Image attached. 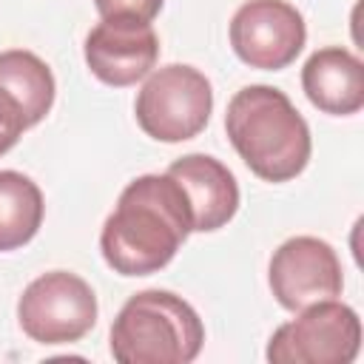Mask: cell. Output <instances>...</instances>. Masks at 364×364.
<instances>
[{
    "label": "cell",
    "mask_w": 364,
    "mask_h": 364,
    "mask_svg": "<svg viewBox=\"0 0 364 364\" xmlns=\"http://www.w3.org/2000/svg\"><path fill=\"white\" fill-rule=\"evenodd\" d=\"M193 230L188 199L171 173H145L125 185L100 233V250L119 276L162 270Z\"/></svg>",
    "instance_id": "obj_1"
},
{
    "label": "cell",
    "mask_w": 364,
    "mask_h": 364,
    "mask_svg": "<svg viewBox=\"0 0 364 364\" xmlns=\"http://www.w3.org/2000/svg\"><path fill=\"white\" fill-rule=\"evenodd\" d=\"M225 131L242 162L264 182H287L310 162V128L273 85H245L225 111Z\"/></svg>",
    "instance_id": "obj_2"
},
{
    "label": "cell",
    "mask_w": 364,
    "mask_h": 364,
    "mask_svg": "<svg viewBox=\"0 0 364 364\" xmlns=\"http://www.w3.org/2000/svg\"><path fill=\"white\" fill-rule=\"evenodd\" d=\"M202 341V318L171 290L134 293L111 324V355L119 364H188Z\"/></svg>",
    "instance_id": "obj_3"
},
{
    "label": "cell",
    "mask_w": 364,
    "mask_h": 364,
    "mask_svg": "<svg viewBox=\"0 0 364 364\" xmlns=\"http://www.w3.org/2000/svg\"><path fill=\"white\" fill-rule=\"evenodd\" d=\"M213 88L210 80L193 65H165L148 74L136 94V122L159 142L193 139L210 119Z\"/></svg>",
    "instance_id": "obj_4"
},
{
    "label": "cell",
    "mask_w": 364,
    "mask_h": 364,
    "mask_svg": "<svg viewBox=\"0 0 364 364\" xmlns=\"http://www.w3.org/2000/svg\"><path fill=\"white\" fill-rule=\"evenodd\" d=\"M361 350V318L353 307L324 299L299 310L267 341L273 364H350Z\"/></svg>",
    "instance_id": "obj_5"
},
{
    "label": "cell",
    "mask_w": 364,
    "mask_h": 364,
    "mask_svg": "<svg viewBox=\"0 0 364 364\" xmlns=\"http://www.w3.org/2000/svg\"><path fill=\"white\" fill-rule=\"evenodd\" d=\"M17 321L37 344H71L97 324V296L77 273L51 270L23 290Z\"/></svg>",
    "instance_id": "obj_6"
},
{
    "label": "cell",
    "mask_w": 364,
    "mask_h": 364,
    "mask_svg": "<svg viewBox=\"0 0 364 364\" xmlns=\"http://www.w3.org/2000/svg\"><path fill=\"white\" fill-rule=\"evenodd\" d=\"M304 17L284 0H247L230 20V46L250 68H287L304 48Z\"/></svg>",
    "instance_id": "obj_7"
},
{
    "label": "cell",
    "mask_w": 364,
    "mask_h": 364,
    "mask_svg": "<svg viewBox=\"0 0 364 364\" xmlns=\"http://www.w3.org/2000/svg\"><path fill=\"white\" fill-rule=\"evenodd\" d=\"M267 282L284 310L299 313L307 304L341 296L344 276L336 250L316 236H293L270 259Z\"/></svg>",
    "instance_id": "obj_8"
},
{
    "label": "cell",
    "mask_w": 364,
    "mask_h": 364,
    "mask_svg": "<svg viewBox=\"0 0 364 364\" xmlns=\"http://www.w3.org/2000/svg\"><path fill=\"white\" fill-rule=\"evenodd\" d=\"M159 57V37L151 23L102 17L85 37L91 74L114 88H125L151 74Z\"/></svg>",
    "instance_id": "obj_9"
},
{
    "label": "cell",
    "mask_w": 364,
    "mask_h": 364,
    "mask_svg": "<svg viewBox=\"0 0 364 364\" xmlns=\"http://www.w3.org/2000/svg\"><path fill=\"white\" fill-rule=\"evenodd\" d=\"M171 173L191 208L193 230L210 233L228 225L239 208V185L233 173L208 154H188L165 171Z\"/></svg>",
    "instance_id": "obj_10"
},
{
    "label": "cell",
    "mask_w": 364,
    "mask_h": 364,
    "mask_svg": "<svg viewBox=\"0 0 364 364\" xmlns=\"http://www.w3.org/2000/svg\"><path fill=\"white\" fill-rule=\"evenodd\" d=\"M301 88L318 111L350 117L364 108V65L341 46L318 48L301 68Z\"/></svg>",
    "instance_id": "obj_11"
},
{
    "label": "cell",
    "mask_w": 364,
    "mask_h": 364,
    "mask_svg": "<svg viewBox=\"0 0 364 364\" xmlns=\"http://www.w3.org/2000/svg\"><path fill=\"white\" fill-rule=\"evenodd\" d=\"M0 91L17 105L26 125H37L54 105L51 68L26 48L0 51Z\"/></svg>",
    "instance_id": "obj_12"
},
{
    "label": "cell",
    "mask_w": 364,
    "mask_h": 364,
    "mask_svg": "<svg viewBox=\"0 0 364 364\" xmlns=\"http://www.w3.org/2000/svg\"><path fill=\"white\" fill-rule=\"evenodd\" d=\"M43 193L20 171H0V253L34 239L43 225Z\"/></svg>",
    "instance_id": "obj_13"
},
{
    "label": "cell",
    "mask_w": 364,
    "mask_h": 364,
    "mask_svg": "<svg viewBox=\"0 0 364 364\" xmlns=\"http://www.w3.org/2000/svg\"><path fill=\"white\" fill-rule=\"evenodd\" d=\"M100 17H122V20H136V23H151L162 0H94Z\"/></svg>",
    "instance_id": "obj_14"
},
{
    "label": "cell",
    "mask_w": 364,
    "mask_h": 364,
    "mask_svg": "<svg viewBox=\"0 0 364 364\" xmlns=\"http://www.w3.org/2000/svg\"><path fill=\"white\" fill-rule=\"evenodd\" d=\"M26 128L28 125H26L23 114L17 111V105L0 91V156L17 145V139L23 136Z\"/></svg>",
    "instance_id": "obj_15"
}]
</instances>
